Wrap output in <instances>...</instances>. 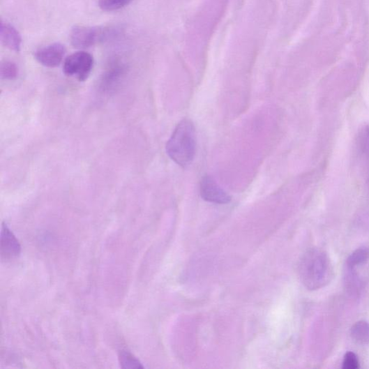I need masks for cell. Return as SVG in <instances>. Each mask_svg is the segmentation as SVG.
<instances>
[{"instance_id":"9c48e42d","label":"cell","mask_w":369,"mask_h":369,"mask_svg":"<svg viewBox=\"0 0 369 369\" xmlns=\"http://www.w3.org/2000/svg\"><path fill=\"white\" fill-rule=\"evenodd\" d=\"M352 339L358 344L369 343V323L365 320L356 322L351 330Z\"/></svg>"},{"instance_id":"30bf717a","label":"cell","mask_w":369,"mask_h":369,"mask_svg":"<svg viewBox=\"0 0 369 369\" xmlns=\"http://www.w3.org/2000/svg\"><path fill=\"white\" fill-rule=\"evenodd\" d=\"M369 259V248L363 247L356 250L347 259V266L353 270Z\"/></svg>"},{"instance_id":"ba28073f","label":"cell","mask_w":369,"mask_h":369,"mask_svg":"<svg viewBox=\"0 0 369 369\" xmlns=\"http://www.w3.org/2000/svg\"><path fill=\"white\" fill-rule=\"evenodd\" d=\"M0 40L2 45L15 52H19L22 46V38L19 32L10 24L2 21L0 27Z\"/></svg>"},{"instance_id":"8992f818","label":"cell","mask_w":369,"mask_h":369,"mask_svg":"<svg viewBox=\"0 0 369 369\" xmlns=\"http://www.w3.org/2000/svg\"><path fill=\"white\" fill-rule=\"evenodd\" d=\"M65 54H66L65 47L61 43H55L37 50L34 57L43 66L54 68L59 66Z\"/></svg>"},{"instance_id":"7a4b0ae2","label":"cell","mask_w":369,"mask_h":369,"mask_svg":"<svg viewBox=\"0 0 369 369\" xmlns=\"http://www.w3.org/2000/svg\"><path fill=\"white\" fill-rule=\"evenodd\" d=\"M197 149V132L192 121L181 120L166 144L170 158L183 167L193 161Z\"/></svg>"},{"instance_id":"52a82bcc","label":"cell","mask_w":369,"mask_h":369,"mask_svg":"<svg viewBox=\"0 0 369 369\" xmlns=\"http://www.w3.org/2000/svg\"><path fill=\"white\" fill-rule=\"evenodd\" d=\"M21 252V246L17 239L7 225L3 224L0 241V254L6 259H11L17 257Z\"/></svg>"},{"instance_id":"6da1fadb","label":"cell","mask_w":369,"mask_h":369,"mask_svg":"<svg viewBox=\"0 0 369 369\" xmlns=\"http://www.w3.org/2000/svg\"><path fill=\"white\" fill-rule=\"evenodd\" d=\"M301 283L309 290L328 285L333 276V266L326 252L314 248L303 254L299 265Z\"/></svg>"},{"instance_id":"7c38bea8","label":"cell","mask_w":369,"mask_h":369,"mask_svg":"<svg viewBox=\"0 0 369 369\" xmlns=\"http://www.w3.org/2000/svg\"><path fill=\"white\" fill-rule=\"evenodd\" d=\"M132 1L133 0H100L99 6L103 11L113 12L123 8Z\"/></svg>"},{"instance_id":"4fadbf2b","label":"cell","mask_w":369,"mask_h":369,"mask_svg":"<svg viewBox=\"0 0 369 369\" xmlns=\"http://www.w3.org/2000/svg\"><path fill=\"white\" fill-rule=\"evenodd\" d=\"M119 362L122 368H143L141 362L132 354L122 351L119 354Z\"/></svg>"},{"instance_id":"5b68a950","label":"cell","mask_w":369,"mask_h":369,"mask_svg":"<svg viewBox=\"0 0 369 369\" xmlns=\"http://www.w3.org/2000/svg\"><path fill=\"white\" fill-rule=\"evenodd\" d=\"M200 195L204 201L213 204H227L232 200L230 195L209 176L201 181Z\"/></svg>"},{"instance_id":"8fae6325","label":"cell","mask_w":369,"mask_h":369,"mask_svg":"<svg viewBox=\"0 0 369 369\" xmlns=\"http://www.w3.org/2000/svg\"><path fill=\"white\" fill-rule=\"evenodd\" d=\"M18 68L17 64L11 61H4L0 66V76L3 80H13L18 76Z\"/></svg>"},{"instance_id":"3957f363","label":"cell","mask_w":369,"mask_h":369,"mask_svg":"<svg viewBox=\"0 0 369 369\" xmlns=\"http://www.w3.org/2000/svg\"><path fill=\"white\" fill-rule=\"evenodd\" d=\"M93 64L94 59L91 54L78 52L65 59L63 71L68 77H75L80 82H84L89 77Z\"/></svg>"},{"instance_id":"5bb4252c","label":"cell","mask_w":369,"mask_h":369,"mask_svg":"<svg viewBox=\"0 0 369 369\" xmlns=\"http://www.w3.org/2000/svg\"><path fill=\"white\" fill-rule=\"evenodd\" d=\"M359 367V361L357 356L354 352H347L343 358L342 368L357 369Z\"/></svg>"},{"instance_id":"277c9868","label":"cell","mask_w":369,"mask_h":369,"mask_svg":"<svg viewBox=\"0 0 369 369\" xmlns=\"http://www.w3.org/2000/svg\"><path fill=\"white\" fill-rule=\"evenodd\" d=\"M108 36L110 32L106 29L75 27L71 31L70 40L74 47L86 49L96 45Z\"/></svg>"}]
</instances>
